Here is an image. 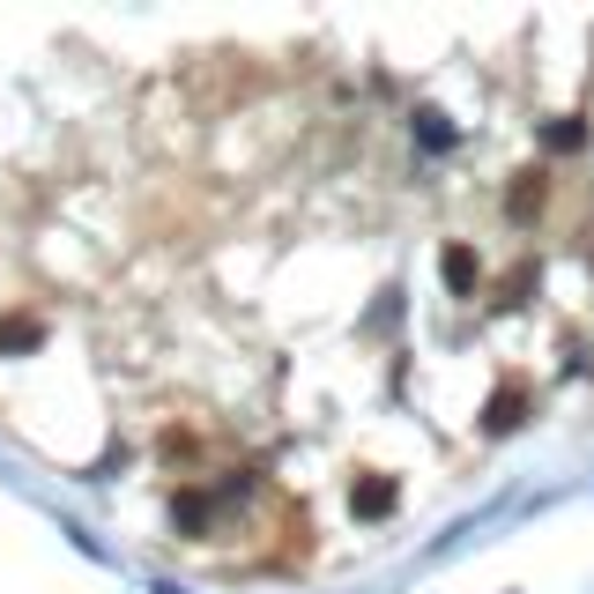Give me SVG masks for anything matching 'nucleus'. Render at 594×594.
<instances>
[{
  "label": "nucleus",
  "mask_w": 594,
  "mask_h": 594,
  "mask_svg": "<svg viewBox=\"0 0 594 594\" xmlns=\"http://www.w3.org/2000/svg\"><path fill=\"white\" fill-rule=\"evenodd\" d=\"M349 513H357V520H387V513H395V483H387V475H357Z\"/></svg>",
  "instance_id": "1"
},
{
  "label": "nucleus",
  "mask_w": 594,
  "mask_h": 594,
  "mask_svg": "<svg viewBox=\"0 0 594 594\" xmlns=\"http://www.w3.org/2000/svg\"><path fill=\"white\" fill-rule=\"evenodd\" d=\"M45 342V320H30V313H0V357H23V349Z\"/></svg>",
  "instance_id": "2"
},
{
  "label": "nucleus",
  "mask_w": 594,
  "mask_h": 594,
  "mask_svg": "<svg viewBox=\"0 0 594 594\" xmlns=\"http://www.w3.org/2000/svg\"><path fill=\"white\" fill-rule=\"evenodd\" d=\"M520 417H528V387H498L491 409H483V431H513Z\"/></svg>",
  "instance_id": "3"
},
{
  "label": "nucleus",
  "mask_w": 594,
  "mask_h": 594,
  "mask_svg": "<svg viewBox=\"0 0 594 594\" xmlns=\"http://www.w3.org/2000/svg\"><path fill=\"white\" fill-rule=\"evenodd\" d=\"M445 283H453L461 297L475 290V253H469V246H445Z\"/></svg>",
  "instance_id": "4"
},
{
  "label": "nucleus",
  "mask_w": 594,
  "mask_h": 594,
  "mask_svg": "<svg viewBox=\"0 0 594 594\" xmlns=\"http://www.w3.org/2000/svg\"><path fill=\"white\" fill-rule=\"evenodd\" d=\"M580 142H587V126H580V120H557V126H550V148H580Z\"/></svg>",
  "instance_id": "5"
}]
</instances>
